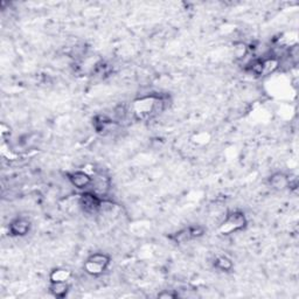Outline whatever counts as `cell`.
<instances>
[{
	"label": "cell",
	"mask_w": 299,
	"mask_h": 299,
	"mask_svg": "<svg viewBox=\"0 0 299 299\" xmlns=\"http://www.w3.org/2000/svg\"><path fill=\"white\" fill-rule=\"evenodd\" d=\"M167 107L166 96L150 94L133 101L132 112L136 118L147 119L160 115Z\"/></svg>",
	"instance_id": "cell-1"
},
{
	"label": "cell",
	"mask_w": 299,
	"mask_h": 299,
	"mask_svg": "<svg viewBox=\"0 0 299 299\" xmlns=\"http://www.w3.org/2000/svg\"><path fill=\"white\" fill-rule=\"evenodd\" d=\"M248 225L245 214L241 211L229 212L219 226V233L223 236H229L243 230Z\"/></svg>",
	"instance_id": "cell-2"
},
{
	"label": "cell",
	"mask_w": 299,
	"mask_h": 299,
	"mask_svg": "<svg viewBox=\"0 0 299 299\" xmlns=\"http://www.w3.org/2000/svg\"><path fill=\"white\" fill-rule=\"evenodd\" d=\"M111 264V257L106 253L97 252L89 255L83 264V270L89 276L98 277L107 271Z\"/></svg>",
	"instance_id": "cell-3"
},
{
	"label": "cell",
	"mask_w": 299,
	"mask_h": 299,
	"mask_svg": "<svg viewBox=\"0 0 299 299\" xmlns=\"http://www.w3.org/2000/svg\"><path fill=\"white\" fill-rule=\"evenodd\" d=\"M103 197L98 194L90 191H84L79 196V206L82 209V212L87 215H94L98 214L101 211V205H102Z\"/></svg>",
	"instance_id": "cell-4"
},
{
	"label": "cell",
	"mask_w": 299,
	"mask_h": 299,
	"mask_svg": "<svg viewBox=\"0 0 299 299\" xmlns=\"http://www.w3.org/2000/svg\"><path fill=\"white\" fill-rule=\"evenodd\" d=\"M66 177L72 187L80 189V191H87L88 188H90L92 183V176L86 171H82V169L67 172Z\"/></svg>",
	"instance_id": "cell-5"
},
{
	"label": "cell",
	"mask_w": 299,
	"mask_h": 299,
	"mask_svg": "<svg viewBox=\"0 0 299 299\" xmlns=\"http://www.w3.org/2000/svg\"><path fill=\"white\" fill-rule=\"evenodd\" d=\"M32 229L31 221L25 216H18L9 225V233L13 237H23L30 234Z\"/></svg>",
	"instance_id": "cell-6"
},
{
	"label": "cell",
	"mask_w": 299,
	"mask_h": 299,
	"mask_svg": "<svg viewBox=\"0 0 299 299\" xmlns=\"http://www.w3.org/2000/svg\"><path fill=\"white\" fill-rule=\"evenodd\" d=\"M91 191L98 194L99 196L107 195L111 188V179L103 172H97L92 176V183L90 186Z\"/></svg>",
	"instance_id": "cell-7"
},
{
	"label": "cell",
	"mask_w": 299,
	"mask_h": 299,
	"mask_svg": "<svg viewBox=\"0 0 299 299\" xmlns=\"http://www.w3.org/2000/svg\"><path fill=\"white\" fill-rule=\"evenodd\" d=\"M268 183L275 191H285L290 187V176L284 172H275L269 177Z\"/></svg>",
	"instance_id": "cell-8"
},
{
	"label": "cell",
	"mask_w": 299,
	"mask_h": 299,
	"mask_svg": "<svg viewBox=\"0 0 299 299\" xmlns=\"http://www.w3.org/2000/svg\"><path fill=\"white\" fill-rule=\"evenodd\" d=\"M116 120H112L110 117L107 115H96L92 119V127L97 133H103L111 131V128L114 127Z\"/></svg>",
	"instance_id": "cell-9"
},
{
	"label": "cell",
	"mask_w": 299,
	"mask_h": 299,
	"mask_svg": "<svg viewBox=\"0 0 299 299\" xmlns=\"http://www.w3.org/2000/svg\"><path fill=\"white\" fill-rule=\"evenodd\" d=\"M70 291V285L68 282H53L49 283V292L54 298H66Z\"/></svg>",
	"instance_id": "cell-10"
},
{
	"label": "cell",
	"mask_w": 299,
	"mask_h": 299,
	"mask_svg": "<svg viewBox=\"0 0 299 299\" xmlns=\"http://www.w3.org/2000/svg\"><path fill=\"white\" fill-rule=\"evenodd\" d=\"M169 240H171L173 243H177V244H185L187 243V242L194 240L193 235H192V232H191V227H185L183 229L178 230V232L171 234V235L168 236Z\"/></svg>",
	"instance_id": "cell-11"
},
{
	"label": "cell",
	"mask_w": 299,
	"mask_h": 299,
	"mask_svg": "<svg viewBox=\"0 0 299 299\" xmlns=\"http://www.w3.org/2000/svg\"><path fill=\"white\" fill-rule=\"evenodd\" d=\"M213 266L220 272H230L234 269V261L226 255H219L213 261Z\"/></svg>",
	"instance_id": "cell-12"
},
{
	"label": "cell",
	"mask_w": 299,
	"mask_h": 299,
	"mask_svg": "<svg viewBox=\"0 0 299 299\" xmlns=\"http://www.w3.org/2000/svg\"><path fill=\"white\" fill-rule=\"evenodd\" d=\"M263 67H264V58H255L252 61L246 63L244 68L245 71H248L249 74L254 76H262L263 75Z\"/></svg>",
	"instance_id": "cell-13"
},
{
	"label": "cell",
	"mask_w": 299,
	"mask_h": 299,
	"mask_svg": "<svg viewBox=\"0 0 299 299\" xmlns=\"http://www.w3.org/2000/svg\"><path fill=\"white\" fill-rule=\"evenodd\" d=\"M72 272L66 268H55L49 273V283L53 282H69Z\"/></svg>",
	"instance_id": "cell-14"
},
{
	"label": "cell",
	"mask_w": 299,
	"mask_h": 299,
	"mask_svg": "<svg viewBox=\"0 0 299 299\" xmlns=\"http://www.w3.org/2000/svg\"><path fill=\"white\" fill-rule=\"evenodd\" d=\"M250 53V47L249 44H246L243 41H236L234 42L233 44V55L234 58L238 61H241V60H244L246 56L249 55Z\"/></svg>",
	"instance_id": "cell-15"
},
{
	"label": "cell",
	"mask_w": 299,
	"mask_h": 299,
	"mask_svg": "<svg viewBox=\"0 0 299 299\" xmlns=\"http://www.w3.org/2000/svg\"><path fill=\"white\" fill-rule=\"evenodd\" d=\"M129 109L125 104H118V106L115 107L114 109V116L116 120H123L125 117L128 116Z\"/></svg>",
	"instance_id": "cell-16"
},
{
	"label": "cell",
	"mask_w": 299,
	"mask_h": 299,
	"mask_svg": "<svg viewBox=\"0 0 299 299\" xmlns=\"http://www.w3.org/2000/svg\"><path fill=\"white\" fill-rule=\"evenodd\" d=\"M157 297L161 299H175L179 297V293L173 290H163L161 292L158 293V296Z\"/></svg>",
	"instance_id": "cell-17"
}]
</instances>
